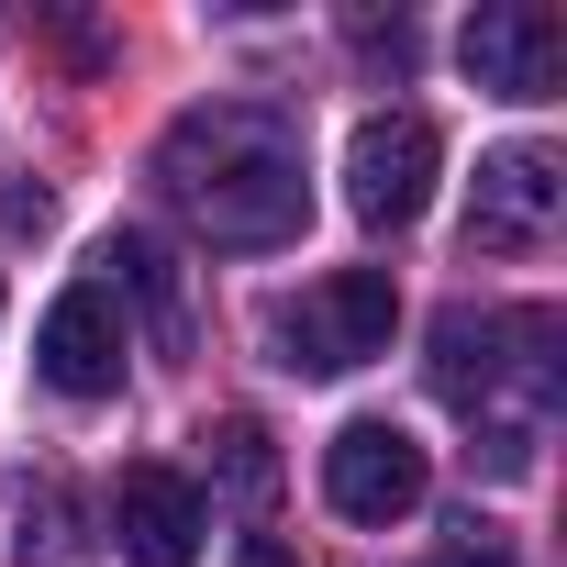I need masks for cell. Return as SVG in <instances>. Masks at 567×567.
I'll list each match as a JSON object with an SVG mask.
<instances>
[{"label": "cell", "mask_w": 567, "mask_h": 567, "mask_svg": "<svg viewBox=\"0 0 567 567\" xmlns=\"http://www.w3.org/2000/svg\"><path fill=\"white\" fill-rule=\"evenodd\" d=\"M234 567H301V556L278 545V534H245V556H234Z\"/></svg>", "instance_id": "cell-14"}, {"label": "cell", "mask_w": 567, "mask_h": 567, "mask_svg": "<svg viewBox=\"0 0 567 567\" xmlns=\"http://www.w3.org/2000/svg\"><path fill=\"white\" fill-rule=\"evenodd\" d=\"M434 167H445V134L423 112H368L346 134V212L368 234H412L423 200H434Z\"/></svg>", "instance_id": "cell-3"}, {"label": "cell", "mask_w": 567, "mask_h": 567, "mask_svg": "<svg viewBox=\"0 0 567 567\" xmlns=\"http://www.w3.org/2000/svg\"><path fill=\"white\" fill-rule=\"evenodd\" d=\"M101 267H112L101 290L145 312V334H156V357H189V346H200V301H189V267H178V245H167V234H145V223H123V234L101 245Z\"/></svg>", "instance_id": "cell-8"}, {"label": "cell", "mask_w": 567, "mask_h": 567, "mask_svg": "<svg viewBox=\"0 0 567 567\" xmlns=\"http://www.w3.org/2000/svg\"><path fill=\"white\" fill-rule=\"evenodd\" d=\"M456 56H467V79L501 90V101H556V79H567V23L545 12V0H478V23L456 34Z\"/></svg>", "instance_id": "cell-6"}, {"label": "cell", "mask_w": 567, "mask_h": 567, "mask_svg": "<svg viewBox=\"0 0 567 567\" xmlns=\"http://www.w3.org/2000/svg\"><path fill=\"white\" fill-rule=\"evenodd\" d=\"M346 34H357V45H368V56H390V68H412V56H423V45H412V23H401V12H390V23H368V12H357V23H346Z\"/></svg>", "instance_id": "cell-11"}, {"label": "cell", "mask_w": 567, "mask_h": 567, "mask_svg": "<svg viewBox=\"0 0 567 567\" xmlns=\"http://www.w3.org/2000/svg\"><path fill=\"white\" fill-rule=\"evenodd\" d=\"M212 467H223V489H234V501H267V489H278V456H267V434H256V423H223V434H212Z\"/></svg>", "instance_id": "cell-10"}, {"label": "cell", "mask_w": 567, "mask_h": 567, "mask_svg": "<svg viewBox=\"0 0 567 567\" xmlns=\"http://www.w3.org/2000/svg\"><path fill=\"white\" fill-rule=\"evenodd\" d=\"M401 334V290H390V267H334L312 278L301 301H267V346L290 379H346L368 357H390Z\"/></svg>", "instance_id": "cell-2"}, {"label": "cell", "mask_w": 567, "mask_h": 567, "mask_svg": "<svg viewBox=\"0 0 567 567\" xmlns=\"http://www.w3.org/2000/svg\"><path fill=\"white\" fill-rule=\"evenodd\" d=\"M423 489H434V456H423L401 423H379V412H357V423L323 445V501H334L346 523H412Z\"/></svg>", "instance_id": "cell-5"}, {"label": "cell", "mask_w": 567, "mask_h": 567, "mask_svg": "<svg viewBox=\"0 0 567 567\" xmlns=\"http://www.w3.org/2000/svg\"><path fill=\"white\" fill-rule=\"evenodd\" d=\"M156 189L189 234H212L234 256H278L312 223V145L267 101H200L156 134Z\"/></svg>", "instance_id": "cell-1"}, {"label": "cell", "mask_w": 567, "mask_h": 567, "mask_svg": "<svg viewBox=\"0 0 567 567\" xmlns=\"http://www.w3.org/2000/svg\"><path fill=\"white\" fill-rule=\"evenodd\" d=\"M423 567H512V545H501V534H478V523H467V534H456V545H445V556H423Z\"/></svg>", "instance_id": "cell-12"}, {"label": "cell", "mask_w": 567, "mask_h": 567, "mask_svg": "<svg viewBox=\"0 0 567 567\" xmlns=\"http://www.w3.org/2000/svg\"><path fill=\"white\" fill-rule=\"evenodd\" d=\"M45 223H56L45 189H0V234H45Z\"/></svg>", "instance_id": "cell-13"}, {"label": "cell", "mask_w": 567, "mask_h": 567, "mask_svg": "<svg viewBox=\"0 0 567 567\" xmlns=\"http://www.w3.org/2000/svg\"><path fill=\"white\" fill-rule=\"evenodd\" d=\"M123 301L101 290V278H79V290H56V312H45V334H34V368H45V390H68V401H112L123 390Z\"/></svg>", "instance_id": "cell-7"}, {"label": "cell", "mask_w": 567, "mask_h": 567, "mask_svg": "<svg viewBox=\"0 0 567 567\" xmlns=\"http://www.w3.org/2000/svg\"><path fill=\"white\" fill-rule=\"evenodd\" d=\"M112 534H123L134 567H200L212 501H200L178 467H123V489H112Z\"/></svg>", "instance_id": "cell-9"}, {"label": "cell", "mask_w": 567, "mask_h": 567, "mask_svg": "<svg viewBox=\"0 0 567 567\" xmlns=\"http://www.w3.org/2000/svg\"><path fill=\"white\" fill-rule=\"evenodd\" d=\"M556 212H567V156L556 145H489L478 156V178H467V245L478 256H534L545 234H556Z\"/></svg>", "instance_id": "cell-4"}]
</instances>
